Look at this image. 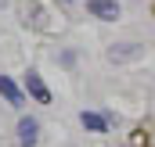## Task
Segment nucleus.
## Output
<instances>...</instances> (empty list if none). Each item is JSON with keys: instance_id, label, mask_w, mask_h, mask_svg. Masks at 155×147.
<instances>
[{"instance_id": "f257e3e1", "label": "nucleus", "mask_w": 155, "mask_h": 147, "mask_svg": "<svg viewBox=\"0 0 155 147\" xmlns=\"http://www.w3.org/2000/svg\"><path fill=\"white\" fill-rule=\"evenodd\" d=\"M18 144L22 147H36L40 144V122L33 115H22L18 118Z\"/></svg>"}, {"instance_id": "f03ea898", "label": "nucleus", "mask_w": 155, "mask_h": 147, "mask_svg": "<svg viewBox=\"0 0 155 147\" xmlns=\"http://www.w3.org/2000/svg\"><path fill=\"white\" fill-rule=\"evenodd\" d=\"M25 90H29V97L33 101H40V104H51V90H47V83L40 79V72H25Z\"/></svg>"}, {"instance_id": "7ed1b4c3", "label": "nucleus", "mask_w": 155, "mask_h": 147, "mask_svg": "<svg viewBox=\"0 0 155 147\" xmlns=\"http://www.w3.org/2000/svg\"><path fill=\"white\" fill-rule=\"evenodd\" d=\"M87 11L101 22H116L119 18V4L116 0H87Z\"/></svg>"}, {"instance_id": "20e7f679", "label": "nucleus", "mask_w": 155, "mask_h": 147, "mask_svg": "<svg viewBox=\"0 0 155 147\" xmlns=\"http://www.w3.org/2000/svg\"><path fill=\"white\" fill-rule=\"evenodd\" d=\"M141 58V43H112L108 47V61H134Z\"/></svg>"}, {"instance_id": "39448f33", "label": "nucleus", "mask_w": 155, "mask_h": 147, "mask_svg": "<svg viewBox=\"0 0 155 147\" xmlns=\"http://www.w3.org/2000/svg\"><path fill=\"white\" fill-rule=\"evenodd\" d=\"M79 122H83V129H90V133H108V115H97V111H79Z\"/></svg>"}, {"instance_id": "423d86ee", "label": "nucleus", "mask_w": 155, "mask_h": 147, "mask_svg": "<svg viewBox=\"0 0 155 147\" xmlns=\"http://www.w3.org/2000/svg\"><path fill=\"white\" fill-rule=\"evenodd\" d=\"M0 93H4V101L11 108H22V90H18V83L11 75H0Z\"/></svg>"}, {"instance_id": "0eeeda50", "label": "nucleus", "mask_w": 155, "mask_h": 147, "mask_svg": "<svg viewBox=\"0 0 155 147\" xmlns=\"http://www.w3.org/2000/svg\"><path fill=\"white\" fill-rule=\"evenodd\" d=\"M65 4H69V0H65Z\"/></svg>"}]
</instances>
